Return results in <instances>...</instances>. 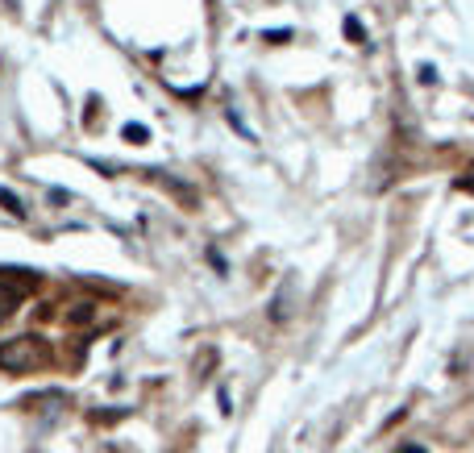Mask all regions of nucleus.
<instances>
[{
    "label": "nucleus",
    "instance_id": "nucleus-4",
    "mask_svg": "<svg viewBox=\"0 0 474 453\" xmlns=\"http://www.w3.org/2000/svg\"><path fill=\"white\" fill-rule=\"evenodd\" d=\"M92 317H96V304H75V312H71L67 320H71V324H88Z\"/></svg>",
    "mask_w": 474,
    "mask_h": 453
},
{
    "label": "nucleus",
    "instance_id": "nucleus-7",
    "mask_svg": "<svg viewBox=\"0 0 474 453\" xmlns=\"http://www.w3.org/2000/svg\"><path fill=\"white\" fill-rule=\"evenodd\" d=\"M404 453H425L421 445H404Z\"/></svg>",
    "mask_w": 474,
    "mask_h": 453
},
{
    "label": "nucleus",
    "instance_id": "nucleus-5",
    "mask_svg": "<svg viewBox=\"0 0 474 453\" xmlns=\"http://www.w3.org/2000/svg\"><path fill=\"white\" fill-rule=\"evenodd\" d=\"M345 34H350L354 42H366V34H362V21H354V17H345Z\"/></svg>",
    "mask_w": 474,
    "mask_h": 453
},
{
    "label": "nucleus",
    "instance_id": "nucleus-1",
    "mask_svg": "<svg viewBox=\"0 0 474 453\" xmlns=\"http://www.w3.org/2000/svg\"><path fill=\"white\" fill-rule=\"evenodd\" d=\"M50 362V350L42 337H8L0 341V370L8 374H25V370H38Z\"/></svg>",
    "mask_w": 474,
    "mask_h": 453
},
{
    "label": "nucleus",
    "instance_id": "nucleus-2",
    "mask_svg": "<svg viewBox=\"0 0 474 453\" xmlns=\"http://www.w3.org/2000/svg\"><path fill=\"white\" fill-rule=\"evenodd\" d=\"M30 283H34V279H30ZM30 283H21V287H17V283H8V287H0V320H8V317H13V308H17V304L25 300V291H30Z\"/></svg>",
    "mask_w": 474,
    "mask_h": 453
},
{
    "label": "nucleus",
    "instance_id": "nucleus-6",
    "mask_svg": "<svg viewBox=\"0 0 474 453\" xmlns=\"http://www.w3.org/2000/svg\"><path fill=\"white\" fill-rule=\"evenodd\" d=\"M125 137H129V141H146L150 129H146V125H125Z\"/></svg>",
    "mask_w": 474,
    "mask_h": 453
},
{
    "label": "nucleus",
    "instance_id": "nucleus-3",
    "mask_svg": "<svg viewBox=\"0 0 474 453\" xmlns=\"http://www.w3.org/2000/svg\"><path fill=\"white\" fill-rule=\"evenodd\" d=\"M0 208H4V212H13V217H17V221H21V217H25V204H21V200H17V196H13V191H8V187H0Z\"/></svg>",
    "mask_w": 474,
    "mask_h": 453
}]
</instances>
